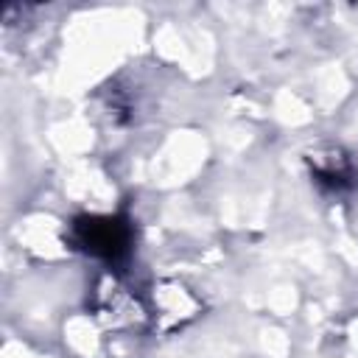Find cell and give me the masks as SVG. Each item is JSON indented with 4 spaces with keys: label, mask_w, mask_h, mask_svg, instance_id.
Returning a JSON list of instances; mask_svg holds the SVG:
<instances>
[{
    "label": "cell",
    "mask_w": 358,
    "mask_h": 358,
    "mask_svg": "<svg viewBox=\"0 0 358 358\" xmlns=\"http://www.w3.org/2000/svg\"><path fill=\"white\" fill-rule=\"evenodd\" d=\"M76 243L101 257V260H120L131 246V227L117 215H87L73 224Z\"/></svg>",
    "instance_id": "cell-1"
}]
</instances>
